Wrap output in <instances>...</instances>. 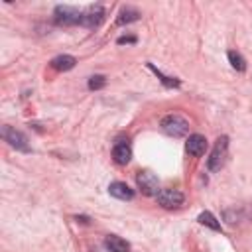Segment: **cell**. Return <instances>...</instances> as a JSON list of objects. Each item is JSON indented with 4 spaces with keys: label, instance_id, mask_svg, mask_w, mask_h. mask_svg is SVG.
Here are the masks:
<instances>
[{
    "label": "cell",
    "instance_id": "1",
    "mask_svg": "<svg viewBox=\"0 0 252 252\" xmlns=\"http://www.w3.org/2000/svg\"><path fill=\"white\" fill-rule=\"evenodd\" d=\"M161 130L173 138H179V136H185L187 130H189V122L179 116V114H167L163 120H161Z\"/></svg>",
    "mask_w": 252,
    "mask_h": 252
},
{
    "label": "cell",
    "instance_id": "2",
    "mask_svg": "<svg viewBox=\"0 0 252 252\" xmlns=\"http://www.w3.org/2000/svg\"><path fill=\"white\" fill-rule=\"evenodd\" d=\"M226 150H228V138H226V136H220V138L217 140V144H215V148H213L209 159H207L209 171H219V169L222 167L224 158H226Z\"/></svg>",
    "mask_w": 252,
    "mask_h": 252
},
{
    "label": "cell",
    "instance_id": "3",
    "mask_svg": "<svg viewBox=\"0 0 252 252\" xmlns=\"http://www.w3.org/2000/svg\"><path fill=\"white\" fill-rule=\"evenodd\" d=\"M81 14L77 8L73 6H57L55 8V22L59 26H73V24H81Z\"/></svg>",
    "mask_w": 252,
    "mask_h": 252
},
{
    "label": "cell",
    "instance_id": "4",
    "mask_svg": "<svg viewBox=\"0 0 252 252\" xmlns=\"http://www.w3.org/2000/svg\"><path fill=\"white\" fill-rule=\"evenodd\" d=\"M2 138H4L12 148H16V150H20V152H30L28 138H26L20 130L10 128V126H4V128H2Z\"/></svg>",
    "mask_w": 252,
    "mask_h": 252
},
{
    "label": "cell",
    "instance_id": "5",
    "mask_svg": "<svg viewBox=\"0 0 252 252\" xmlns=\"http://www.w3.org/2000/svg\"><path fill=\"white\" fill-rule=\"evenodd\" d=\"M136 183L144 195H158V177L152 171H140L136 175Z\"/></svg>",
    "mask_w": 252,
    "mask_h": 252
},
{
    "label": "cell",
    "instance_id": "6",
    "mask_svg": "<svg viewBox=\"0 0 252 252\" xmlns=\"http://www.w3.org/2000/svg\"><path fill=\"white\" fill-rule=\"evenodd\" d=\"M156 197H158V203L165 209H175L183 203V193L177 189H161Z\"/></svg>",
    "mask_w": 252,
    "mask_h": 252
},
{
    "label": "cell",
    "instance_id": "7",
    "mask_svg": "<svg viewBox=\"0 0 252 252\" xmlns=\"http://www.w3.org/2000/svg\"><path fill=\"white\" fill-rule=\"evenodd\" d=\"M104 18V8L102 6H89L87 12L81 14V26H87V28H96Z\"/></svg>",
    "mask_w": 252,
    "mask_h": 252
},
{
    "label": "cell",
    "instance_id": "8",
    "mask_svg": "<svg viewBox=\"0 0 252 252\" xmlns=\"http://www.w3.org/2000/svg\"><path fill=\"white\" fill-rule=\"evenodd\" d=\"M185 150H187V154H191V156H195V158L203 156L205 150H207V140H205V136H203V134H191V136L187 138V142H185Z\"/></svg>",
    "mask_w": 252,
    "mask_h": 252
},
{
    "label": "cell",
    "instance_id": "9",
    "mask_svg": "<svg viewBox=\"0 0 252 252\" xmlns=\"http://www.w3.org/2000/svg\"><path fill=\"white\" fill-rule=\"evenodd\" d=\"M112 158H114V161H116L118 165H126V163L130 161L132 150H130L128 140H126V142H124V140H118V142L114 144V148H112Z\"/></svg>",
    "mask_w": 252,
    "mask_h": 252
},
{
    "label": "cell",
    "instance_id": "10",
    "mask_svg": "<svg viewBox=\"0 0 252 252\" xmlns=\"http://www.w3.org/2000/svg\"><path fill=\"white\" fill-rule=\"evenodd\" d=\"M108 193L120 201H130L134 197V191L130 189V185H126L124 181H114L108 185Z\"/></svg>",
    "mask_w": 252,
    "mask_h": 252
},
{
    "label": "cell",
    "instance_id": "11",
    "mask_svg": "<svg viewBox=\"0 0 252 252\" xmlns=\"http://www.w3.org/2000/svg\"><path fill=\"white\" fill-rule=\"evenodd\" d=\"M104 246H106L110 252H128V250H130V244H128L124 238L116 236V234H108V236L104 238Z\"/></svg>",
    "mask_w": 252,
    "mask_h": 252
},
{
    "label": "cell",
    "instance_id": "12",
    "mask_svg": "<svg viewBox=\"0 0 252 252\" xmlns=\"http://www.w3.org/2000/svg\"><path fill=\"white\" fill-rule=\"evenodd\" d=\"M75 63H77V59H75L73 55H57V57L51 61L53 69H57V71H69V69L75 67Z\"/></svg>",
    "mask_w": 252,
    "mask_h": 252
},
{
    "label": "cell",
    "instance_id": "13",
    "mask_svg": "<svg viewBox=\"0 0 252 252\" xmlns=\"http://www.w3.org/2000/svg\"><path fill=\"white\" fill-rule=\"evenodd\" d=\"M140 18V12L134 10V8H122L120 14H118V20L116 24H130V22H136Z\"/></svg>",
    "mask_w": 252,
    "mask_h": 252
},
{
    "label": "cell",
    "instance_id": "14",
    "mask_svg": "<svg viewBox=\"0 0 252 252\" xmlns=\"http://www.w3.org/2000/svg\"><path fill=\"white\" fill-rule=\"evenodd\" d=\"M197 220L201 222V224H205V226H209V228H213V230H220V222L209 213V211H203L199 217H197Z\"/></svg>",
    "mask_w": 252,
    "mask_h": 252
},
{
    "label": "cell",
    "instance_id": "15",
    "mask_svg": "<svg viewBox=\"0 0 252 252\" xmlns=\"http://www.w3.org/2000/svg\"><path fill=\"white\" fill-rule=\"evenodd\" d=\"M228 61H230V65H232L236 71H244V69H246L244 57H242L240 53H236V51H228Z\"/></svg>",
    "mask_w": 252,
    "mask_h": 252
},
{
    "label": "cell",
    "instance_id": "16",
    "mask_svg": "<svg viewBox=\"0 0 252 252\" xmlns=\"http://www.w3.org/2000/svg\"><path fill=\"white\" fill-rule=\"evenodd\" d=\"M148 67H150V69H152V71H154V73L158 75V79H159V81H161V83H163L165 87H179V81H177V79H171V77H165V75H163V73H161L159 69H156V67H154L152 63H148Z\"/></svg>",
    "mask_w": 252,
    "mask_h": 252
},
{
    "label": "cell",
    "instance_id": "17",
    "mask_svg": "<svg viewBox=\"0 0 252 252\" xmlns=\"http://www.w3.org/2000/svg\"><path fill=\"white\" fill-rule=\"evenodd\" d=\"M106 85V79L102 77V75H93L91 79H89V89L91 91H98V89H102Z\"/></svg>",
    "mask_w": 252,
    "mask_h": 252
},
{
    "label": "cell",
    "instance_id": "18",
    "mask_svg": "<svg viewBox=\"0 0 252 252\" xmlns=\"http://www.w3.org/2000/svg\"><path fill=\"white\" fill-rule=\"evenodd\" d=\"M136 37L134 35H126V37H118V43H134Z\"/></svg>",
    "mask_w": 252,
    "mask_h": 252
}]
</instances>
